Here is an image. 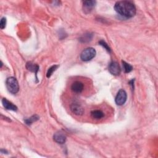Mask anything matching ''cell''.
Returning a JSON list of instances; mask_svg holds the SVG:
<instances>
[{"instance_id": "1", "label": "cell", "mask_w": 158, "mask_h": 158, "mask_svg": "<svg viewBox=\"0 0 158 158\" xmlns=\"http://www.w3.org/2000/svg\"><path fill=\"white\" fill-rule=\"evenodd\" d=\"M114 10L119 14L127 18H133L136 12L135 5L127 1L117 2L114 6Z\"/></svg>"}, {"instance_id": "2", "label": "cell", "mask_w": 158, "mask_h": 158, "mask_svg": "<svg viewBox=\"0 0 158 158\" xmlns=\"http://www.w3.org/2000/svg\"><path fill=\"white\" fill-rule=\"evenodd\" d=\"M6 85L8 91L12 94H16L19 90V83L15 77H11L7 79Z\"/></svg>"}, {"instance_id": "3", "label": "cell", "mask_w": 158, "mask_h": 158, "mask_svg": "<svg viewBox=\"0 0 158 158\" xmlns=\"http://www.w3.org/2000/svg\"><path fill=\"white\" fill-rule=\"evenodd\" d=\"M96 55V52L94 48H88L82 52L80 55V59L83 61H89L94 58Z\"/></svg>"}, {"instance_id": "4", "label": "cell", "mask_w": 158, "mask_h": 158, "mask_svg": "<svg viewBox=\"0 0 158 158\" xmlns=\"http://www.w3.org/2000/svg\"><path fill=\"white\" fill-rule=\"evenodd\" d=\"M127 95L126 91L124 90L121 89L118 91L115 96V101L118 106H122L124 104H125V103L127 101Z\"/></svg>"}, {"instance_id": "5", "label": "cell", "mask_w": 158, "mask_h": 158, "mask_svg": "<svg viewBox=\"0 0 158 158\" xmlns=\"http://www.w3.org/2000/svg\"><path fill=\"white\" fill-rule=\"evenodd\" d=\"M109 71L113 75H119L120 74L121 69L119 64L116 62H111L109 65Z\"/></svg>"}, {"instance_id": "6", "label": "cell", "mask_w": 158, "mask_h": 158, "mask_svg": "<svg viewBox=\"0 0 158 158\" xmlns=\"http://www.w3.org/2000/svg\"><path fill=\"white\" fill-rule=\"evenodd\" d=\"M96 2L95 1H85L83 2V11L86 14L90 13L93 8H95L96 5Z\"/></svg>"}, {"instance_id": "7", "label": "cell", "mask_w": 158, "mask_h": 158, "mask_svg": "<svg viewBox=\"0 0 158 158\" xmlns=\"http://www.w3.org/2000/svg\"><path fill=\"white\" fill-rule=\"evenodd\" d=\"M71 110L72 112L77 115H82L84 112V109L82 106L78 103H72L71 106Z\"/></svg>"}, {"instance_id": "8", "label": "cell", "mask_w": 158, "mask_h": 158, "mask_svg": "<svg viewBox=\"0 0 158 158\" xmlns=\"http://www.w3.org/2000/svg\"><path fill=\"white\" fill-rule=\"evenodd\" d=\"M66 138H67V137H66V135L61 132H56V133H55V135L53 136L54 140L59 144L65 143V142L66 141Z\"/></svg>"}, {"instance_id": "9", "label": "cell", "mask_w": 158, "mask_h": 158, "mask_svg": "<svg viewBox=\"0 0 158 158\" xmlns=\"http://www.w3.org/2000/svg\"><path fill=\"white\" fill-rule=\"evenodd\" d=\"M83 84L81 82L79 81H76L74 82L71 86V89L72 90L76 93H80L83 90Z\"/></svg>"}, {"instance_id": "10", "label": "cell", "mask_w": 158, "mask_h": 158, "mask_svg": "<svg viewBox=\"0 0 158 158\" xmlns=\"http://www.w3.org/2000/svg\"><path fill=\"white\" fill-rule=\"evenodd\" d=\"M2 103H3V106L5 107V109H6L8 110H11V111H16L18 110L17 106L16 105H14L13 103H12L11 102H10V101H8L6 98H3L2 99Z\"/></svg>"}, {"instance_id": "11", "label": "cell", "mask_w": 158, "mask_h": 158, "mask_svg": "<svg viewBox=\"0 0 158 158\" xmlns=\"http://www.w3.org/2000/svg\"><path fill=\"white\" fill-rule=\"evenodd\" d=\"M26 68L29 71L34 72L36 75H37V72H38V71L39 70V66L37 64H34V63H32L31 62H29V63H27Z\"/></svg>"}, {"instance_id": "12", "label": "cell", "mask_w": 158, "mask_h": 158, "mask_svg": "<svg viewBox=\"0 0 158 158\" xmlns=\"http://www.w3.org/2000/svg\"><path fill=\"white\" fill-rule=\"evenodd\" d=\"M91 117L95 119H101L104 115L103 112H102L100 110H95L91 111Z\"/></svg>"}, {"instance_id": "13", "label": "cell", "mask_w": 158, "mask_h": 158, "mask_svg": "<svg viewBox=\"0 0 158 158\" xmlns=\"http://www.w3.org/2000/svg\"><path fill=\"white\" fill-rule=\"evenodd\" d=\"M93 37V35L90 34V33L87 34L83 35L82 37H81V38H80V41L82 43H87V42H89L91 40Z\"/></svg>"}, {"instance_id": "14", "label": "cell", "mask_w": 158, "mask_h": 158, "mask_svg": "<svg viewBox=\"0 0 158 158\" xmlns=\"http://www.w3.org/2000/svg\"><path fill=\"white\" fill-rule=\"evenodd\" d=\"M122 65H123L124 71L126 73H129L133 70L132 66L130 65V64L125 62V61H122Z\"/></svg>"}, {"instance_id": "15", "label": "cell", "mask_w": 158, "mask_h": 158, "mask_svg": "<svg viewBox=\"0 0 158 158\" xmlns=\"http://www.w3.org/2000/svg\"><path fill=\"white\" fill-rule=\"evenodd\" d=\"M38 119H39V117H38L37 115H35L32 116V117H30V118L26 119L25 120V122H26V123L27 125H31L33 122H36V121L38 120Z\"/></svg>"}, {"instance_id": "16", "label": "cell", "mask_w": 158, "mask_h": 158, "mask_svg": "<svg viewBox=\"0 0 158 158\" xmlns=\"http://www.w3.org/2000/svg\"><path fill=\"white\" fill-rule=\"evenodd\" d=\"M58 67H59L58 65H55V66H51V67L48 70V72H47V77L48 78H50V77L52 75L53 73L58 68Z\"/></svg>"}, {"instance_id": "17", "label": "cell", "mask_w": 158, "mask_h": 158, "mask_svg": "<svg viewBox=\"0 0 158 158\" xmlns=\"http://www.w3.org/2000/svg\"><path fill=\"white\" fill-rule=\"evenodd\" d=\"M99 44L102 46L104 48H105L108 52H111V48H109V47L108 46V45L104 41V40H101L99 42Z\"/></svg>"}, {"instance_id": "18", "label": "cell", "mask_w": 158, "mask_h": 158, "mask_svg": "<svg viewBox=\"0 0 158 158\" xmlns=\"http://www.w3.org/2000/svg\"><path fill=\"white\" fill-rule=\"evenodd\" d=\"M6 26V18H3L0 21V28L2 29H4Z\"/></svg>"}]
</instances>
